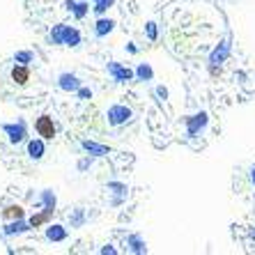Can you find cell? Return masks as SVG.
I'll use <instances>...</instances> for the list:
<instances>
[{
  "mask_svg": "<svg viewBox=\"0 0 255 255\" xmlns=\"http://www.w3.org/2000/svg\"><path fill=\"white\" fill-rule=\"evenodd\" d=\"M51 39L55 44H67V46H76L81 42V35L78 30H71L69 25H55V30L51 32Z\"/></svg>",
  "mask_w": 255,
  "mask_h": 255,
  "instance_id": "1",
  "label": "cell"
},
{
  "mask_svg": "<svg viewBox=\"0 0 255 255\" xmlns=\"http://www.w3.org/2000/svg\"><path fill=\"white\" fill-rule=\"evenodd\" d=\"M207 122H209V118H207V113H205V111H200V113H196V115H191V118L186 120V131H189V136H198V133L207 127Z\"/></svg>",
  "mask_w": 255,
  "mask_h": 255,
  "instance_id": "2",
  "label": "cell"
},
{
  "mask_svg": "<svg viewBox=\"0 0 255 255\" xmlns=\"http://www.w3.org/2000/svg\"><path fill=\"white\" fill-rule=\"evenodd\" d=\"M228 55H230V39H223V42L212 51V55H209V65H221V62H226Z\"/></svg>",
  "mask_w": 255,
  "mask_h": 255,
  "instance_id": "3",
  "label": "cell"
},
{
  "mask_svg": "<svg viewBox=\"0 0 255 255\" xmlns=\"http://www.w3.org/2000/svg\"><path fill=\"white\" fill-rule=\"evenodd\" d=\"M108 71L113 74V78H115V81H120V83H125V81H131V78L136 76V71L127 69V67L118 65V62H108Z\"/></svg>",
  "mask_w": 255,
  "mask_h": 255,
  "instance_id": "4",
  "label": "cell"
},
{
  "mask_svg": "<svg viewBox=\"0 0 255 255\" xmlns=\"http://www.w3.org/2000/svg\"><path fill=\"white\" fill-rule=\"evenodd\" d=\"M35 127H37V133H39L42 138H53L55 136V125L48 115H42V118L37 120Z\"/></svg>",
  "mask_w": 255,
  "mask_h": 255,
  "instance_id": "5",
  "label": "cell"
},
{
  "mask_svg": "<svg viewBox=\"0 0 255 255\" xmlns=\"http://www.w3.org/2000/svg\"><path fill=\"white\" fill-rule=\"evenodd\" d=\"M129 118H131V111L127 106H113L108 111V122H111V125H122V122H127Z\"/></svg>",
  "mask_w": 255,
  "mask_h": 255,
  "instance_id": "6",
  "label": "cell"
},
{
  "mask_svg": "<svg viewBox=\"0 0 255 255\" xmlns=\"http://www.w3.org/2000/svg\"><path fill=\"white\" fill-rule=\"evenodd\" d=\"M5 131L9 133V140H12V142H21L25 138L23 122H18V125H5Z\"/></svg>",
  "mask_w": 255,
  "mask_h": 255,
  "instance_id": "7",
  "label": "cell"
},
{
  "mask_svg": "<svg viewBox=\"0 0 255 255\" xmlns=\"http://www.w3.org/2000/svg\"><path fill=\"white\" fill-rule=\"evenodd\" d=\"M60 88L67 90V92H71V90L81 88V83H78V78L74 76V74H62V76H60Z\"/></svg>",
  "mask_w": 255,
  "mask_h": 255,
  "instance_id": "8",
  "label": "cell"
},
{
  "mask_svg": "<svg viewBox=\"0 0 255 255\" xmlns=\"http://www.w3.org/2000/svg\"><path fill=\"white\" fill-rule=\"evenodd\" d=\"M28 78H30L28 67H14V69H12V81H14V83L25 85V83H28Z\"/></svg>",
  "mask_w": 255,
  "mask_h": 255,
  "instance_id": "9",
  "label": "cell"
},
{
  "mask_svg": "<svg viewBox=\"0 0 255 255\" xmlns=\"http://www.w3.org/2000/svg\"><path fill=\"white\" fill-rule=\"evenodd\" d=\"M28 154L32 156V159H42V156H44V142L42 140H30Z\"/></svg>",
  "mask_w": 255,
  "mask_h": 255,
  "instance_id": "10",
  "label": "cell"
},
{
  "mask_svg": "<svg viewBox=\"0 0 255 255\" xmlns=\"http://www.w3.org/2000/svg\"><path fill=\"white\" fill-rule=\"evenodd\" d=\"M83 147L88 149V152H92L95 156H104V154H108V147H104V145H97V142H90V140H85V142H83Z\"/></svg>",
  "mask_w": 255,
  "mask_h": 255,
  "instance_id": "11",
  "label": "cell"
},
{
  "mask_svg": "<svg viewBox=\"0 0 255 255\" xmlns=\"http://www.w3.org/2000/svg\"><path fill=\"white\" fill-rule=\"evenodd\" d=\"M113 25H115L113 18H101L99 23H97V35L104 37L106 32H111V30H113Z\"/></svg>",
  "mask_w": 255,
  "mask_h": 255,
  "instance_id": "12",
  "label": "cell"
},
{
  "mask_svg": "<svg viewBox=\"0 0 255 255\" xmlns=\"http://www.w3.org/2000/svg\"><path fill=\"white\" fill-rule=\"evenodd\" d=\"M136 76L140 78V81H152V76H154V71H152V67L149 65H138V69H136Z\"/></svg>",
  "mask_w": 255,
  "mask_h": 255,
  "instance_id": "13",
  "label": "cell"
},
{
  "mask_svg": "<svg viewBox=\"0 0 255 255\" xmlns=\"http://www.w3.org/2000/svg\"><path fill=\"white\" fill-rule=\"evenodd\" d=\"M129 244H131V251L133 253H145L147 251V246H145V242H142L138 235H133V237H129Z\"/></svg>",
  "mask_w": 255,
  "mask_h": 255,
  "instance_id": "14",
  "label": "cell"
},
{
  "mask_svg": "<svg viewBox=\"0 0 255 255\" xmlns=\"http://www.w3.org/2000/svg\"><path fill=\"white\" fill-rule=\"evenodd\" d=\"M46 235H48V239H53V242H62V239H65V230L60 226H51Z\"/></svg>",
  "mask_w": 255,
  "mask_h": 255,
  "instance_id": "15",
  "label": "cell"
},
{
  "mask_svg": "<svg viewBox=\"0 0 255 255\" xmlns=\"http://www.w3.org/2000/svg\"><path fill=\"white\" fill-rule=\"evenodd\" d=\"M2 214H5V216H9V219L21 221V219H23V207H18V205H12V207H7Z\"/></svg>",
  "mask_w": 255,
  "mask_h": 255,
  "instance_id": "16",
  "label": "cell"
},
{
  "mask_svg": "<svg viewBox=\"0 0 255 255\" xmlns=\"http://www.w3.org/2000/svg\"><path fill=\"white\" fill-rule=\"evenodd\" d=\"M48 216H51V209H46L44 214H37V216H32V219H30V226H32V228L42 226V223H46V221H48Z\"/></svg>",
  "mask_w": 255,
  "mask_h": 255,
  "instance_id": "17",
  "label": "cell"
},
{
  "mask_svg": "<svg viewBox=\"0 0 255 255\" xmlns=\"http://www.w3.org/2000/svg\"><path fill=\"white\" fill-rule=\"evenodd\" d=\"M95 2H97V5H95V12H97V14H104L108 7L113 5L115 0H95Z\"/></svg>",
  "mask_w": 255,
  "mask_h": 255,
  "instance_id": "18",
  "label": "cell"
},
{
  "mask_svg": "<svg viewBox=\"0 0 255 255\" xmlns=\"http://www.w3.org/2000/svg\"><path fill=\"white\" fill-rule=\"evenodd\" d=\"M23 230H28L23 223H16V226H7V228H5L7 235H14V232H23Z\"/></svg>",
  "mask_w": 255,
  "mask_h": 255,
  "instance_id": "19",
  "label": "cell"
},
{
  "mask_svg": "<svg viewBox=\"0 0 255 255\" xmlns=\"http://www.w3.org/2000/svg\"><path fill=\"white\" fill-rule=\"evenodd\" d=\"M85 7H88V5H83V2H78V5H76V2H74V12H76V16H78V18H81V16H85V12H88Z\"/></svg>",
  "mask_w": 255,
  "mask_h": 255,
  "instance_id": "20",
  "label": "cell"
},
{
  "mask_svg": "<svg viewBox=\"0 0 255 255\" xmlns=\"http://www.w3.org/2000/svg\"><path fill=\"white\" fill-rule=\"evenodd\" d=\"M147 37L154 42L156 39V23H147Z\"/></svg>",
  "mask_w": 255,
  "mask_h": 255,
  "instance_id": "21",
  "label": "cell"
},
{
  "mask_svg": "<svg viewBox=\"0 0 255 255\" xmlns=\"http://www.w3.org/2000/svg\"><path fill=\"white\" fill-rule=\"evenodd\" d=\"M16 60H18V62H30V60H32V55H30V53H16Z\"/></svg>",
  "mask_w": 255,
  "mask_h": 255,
  "instance_id": "22",
  "label": "cell"
},
{
  "mask_svg": "<svg viewBox=\"0 0 255 255\" xmlns=\"http://www.w3.org/2000/svg\"><path fill=\"white\" fill-rule=\"evenodd\" d=\"M156 95H159V97H163V99H166V97H168V90H166V88H156Z\"/></svg>",
  "mask_w": 255,
  "mask_h": 255,
  "instance_id": "23",
  "label": "cell"
},
{
  "mask_svg": "<svg viewBox=\"0 0 255 255\" xmlns=\"http://www.w3.org/2000/svg\"><path fill=\"white\" fill-rule=\"evenodd\" d=\"M251 182H253V186H255V166L251 168Z\"/></svg>",
  "mask_w": 255,
  "mask_h": 255,
  "instance_id": "24",
  "label": "cell"
}]
</instances>
